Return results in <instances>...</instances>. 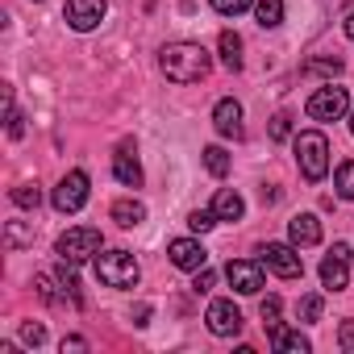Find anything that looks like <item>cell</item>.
<instances>
[{"instance_id": "1", "label": "cell", "mask_w": 354, "mask_h": 354, "mask_svg": "<svg viewBox=\"0 0 354 354\" xmlns=\"http://www.w3.org/2000/svg\"><path fill=\"white\" fill-rule=\"evenodd\" d=\"M158 63H162V75L175 80V84H201L213 67V59L201 42H171Z\"/></svg>"}, {"instance_id": "2", "label": "cell", "mask_w": 354, "mask_h": 354, "mask_svg": "<svg viewBox=\"0 0 354 354\" xmlns=\"http://www.w3.org/2000/svg\"><path fill=\"white\" fill-rule=\"evenodd\" d=\"M296 162H300V175H304L308 184L325 180V171H329V138L321 129L296 133Z\"/></svg>"}, {"instance_id": "3", "label": "cell", "mask_w": 354, "mask_h": 354, "mask_svg": "<svg viewBox=\"0 0 354 354\" xmlns=\"http://www.w3.org/2000/svg\"><path fill=\"white\" fill-rule=\"evenodd\" d=\"M96 275L104 288H133L138 283V263L129 250H104L96 254Z\"/></svg>"}, {"instance_id": "4", "label": "cell", "mask_w": 354, "mask_h": 354, "mask_svg": "<svg viewBox=\"0 0 354 354\" xmlns=\"http://www.w3.org/2000/svg\"><path fill=\"white\" fill-rule=\"evenodd\" d=\"M92 254H100V230H92V225H75V230H67V234L59 238V259H67V263H84V259H92Z\"/></svg>"}, {"instance_id": "5", "label": "cell", "mask_w": 354, "mask_h": 354, "mask_svg": "<svg viewBox=\"0 0 354 354\" xmlns=\"http://www.w3.org/2000/svg\"><path fill=\"white\" fill-rule=\"evenodd\" d=\"M304 109H308L313 121H337V117L350 109V96H346V88H333V84H329V88H317Z\"/></svg>"}, {"instance_id": "6", "label": "cell", "mask_w": 354, "mask_h": 354, "mask_svg": "<svg viewBox=\"0 0 354 354\" xmlns=\"http://www.w3.org/2000/svg\"><path fill=\"white\" fill-rule=\"evenodd\" d=\"M50 201H55L59 213H80L84 201H88V175H84V171H67L63 180H59V188H55Z\"/></svg>"}, {"instance_id": "7", "label": "cell", "mask_w": 354, "mask_h": 354, "mask_svg": "<svg viewBox=\"0 0 354 354\" xmlns=\"http://www.w3.org/2000/svg\"><path fill=\"white\" fill-rule=\"evenodd\" d=\"M104 13H109L104 0H67V9H63L67 26H71V30H80V34L96 30V26L104 21Z\"/></svg>"}, {"instance_id": "8", "label": "cell", "mask_w": 354, "mask_h": 354, "mask_svg": "<svg viewBox=\"0 0 354 354\" xmlns=\"http://www.w3.org/2000/svg\"><path fill=\"white\" fill-rule=\"evenodd\" d=\"M346 279H350V246L337 242V246L321 259V283H325L329 292H337V288H346Z\"/></svg>"}, {"instance_id": "9", "label": "cell", "mask_w": 354, "mask_h": 354, "mask_svg": "<svg viewBox=\"0 0 354 354\" xmlns=\"http://www.w3.org/2000/svg\"><path fill=\"white\" fill-rule=\"evenodd\" d=\"M263 263H267L279 279H300V275H304V259H300L292 246H279V242H271V246L263 250Z\"/></svg>"}, {"instance_id": "10", "label": "cell", "mask_w": 354, "mask_h": 354, "mask_svg": "<svg viewBox=\"0 0 354 354\" xmlns=\"http://www.w3.org/2000/svg\"><path fill=\"white\" fill-rule=\"evenodd\" d=\"M205 321H209V329L217 337H238L242 333V313L234 308V300H213L209 313H205Z\"/></svg>"}, {"instance_id": "11", "label": "cell", "mask_w": 354, "mask_h": 354, "mask_svg": "<svg viewBox=\"0 0 354 354\" xmlns=\"http://www.w3.org/2000/svg\"><path fill=\"white\" fill-rule=\"evenodd\" d=\"M225 275H230V283H234L242 296H254V292L263 288V267H259V263H250V259H230Z\"/></svg>"}, {"instance_id": "12", "label": "cell", "mask_w": 354, "mask_h": 354, "mask_svg": "<svg viewBox=\"0 0 354 354\" xmlns=\"http://www.w3.org/2000/svg\"><path fill=\"white\" fill-rule=\"evenodd\" d=\"M167 254H171V263L180 267V271H201V267L209 263V254H205V246H201L196 238H175Z\"/></svg>"}, {"instance_id": "13", "label": "cell", "mask_w": 354, "mask_h": 354, "mask_svg": "<svg viewBox=\"0 0 354 354\" xmlns=\"http://www.w3.org/2000/svg\"><path fill=\"white\" fill-rule=\"evenodd\" d=\"M213 125H217L221 138H242V104H238V100H217Z\"/></svg>"}, {"instance_id": "14", "label": "cell", "mask_w": 354, "mask_h": 354, "mask_svg": "<svg viewBox=\"0 0 354 354\" xmlns=\"http://www.w3.org/2000/svg\"><path fill=\"white\" fill-rule=\"evenodd\" d=\"M288 234H292L296 246H317V242H321V221H317L313 213H300V217L288 221Z\"/></svg>"}, {"instance_id": "15", "label": "cell", "mask_w": 354, "mask_h": 354, "mask_svg": "<svg viewBox=\"0 0 354 354\" xmlns=\"http://www.w3.org/2000/svg\"><path fill=\"white\" fill-rule=\"evenodd\" d=\"M271 346L279 354H308V337L300 329H288V325H275L271 329Z\"/></svg>"}, {"instance_id": "16", "label": "cell", "mask_w": 354, "mask_h": 354, "mask_svg": "<svg viewBox=\"0 0 354 354\" xmlns=\"http://www.w3.org/2000/svg\"><path fill=\"white\" fill-rule=\"evenodd\" d=\"M213 213H217V221H242L246 201H242L234 188H221V192H217V201H213Z\"/></svg>"}, {"instance_id": "17", "label": "cell", "mask_w": 354, "mask_h": 354, "mask_svg": "<svg viewBox=\"0 0 354 354\" xmlns=\"http://www.w3.org/2000/svg\"><path fill=\"white\" fill-rule=\"evenodd\" d=\"M113 175H117L125 188H138V184H142V167H138V158H133V154H125V150L113 158Z\"/></svg>"}, {"instance_id": "18", "label": "cell", "mask_w": 354, "mask_h": 354, "mask_svg": "<svg viewBox=\"0 0 354 354\" xmlns=\"http://www.w3.org/2000/svg\"><path fill=\"white\" fill-rule=\"evenodd\" d=\"M113 221L125 225V230H133V225L146 221V205H138V201H117V205H113Z\"/></svg>"}, {"instance_id": "19", "label": "cell", "mask_w": 354, "mask_h": 354, "mask_svg": "<svg viewBox=\"0 0 354 354\" xmlns=\"http://www.w3.org/2000/svg\"><path fill=\"white\" fill-rule=\"evenodd\" d=\"M221 63H225L230 71H242V38H238L234 30L221 34Z\"/></svg>"}, {"instance_id": "20", "label": "cell", "mask_w": 354, "mask_h": 354, "mask_svg": "<svg viewBox=\"0 0 354 354\" xmlns=\"http://www.w3.org/2000/svg\"><path fill=\"white\" fill-rule=\"evenodd\" d=\"M254 17H259L263 30L279 26V21H283V0H259V5H254Z\"/></svg>"}, {"instance_id": "21", "label": "cell", "mask_w": 354, "mask_h": 354, "mask_svg": "<svg viewBox=\"0 0 354 354\" xmlns=\"http://www.w3.org/2000/svg\"><path fill=\"white\" fill-rule=\"evenodd\" d=\"M333 188H337V196H342V201H354V158L337 167V175H333Z\"/></svg>"}, {"instance_id": "22", "label": "cell", "mask_w": 354, "mask_h": 354, "mask_svg": "<svg viewBox=\"0 0 354 354\" xmlns=\"http://www.w3.org/2000/svg\"><path fill=\"white\" fill-rule=\"evenodd\" d=\"M13 205H17V209H38V205H42V188H38V184L13 188Z\"/></svg>"}, {"instance_id": "23", "label": "cell", "mask_w": 354, "mask_h": 354, "mask_svg": "<svg viewBox=\"0 0 354 354\" xmlns=\"http://www.w3.org/2000/svg\"><path fill=\"white\" fill-rule=\"evenodd\" d=\"M205 167L221 180V175H230V154H225L221 146H209V150H205Z\"/></svg>"}, {"instance_id": "24", "label": "cell", "mask_w": 354, "mask_h": 354, "mask_svg": "<svg viewBox=\"0 0 354 354\" xmlns=\"http://www.w3.org/2000/svg\"><path fill=\"white\" fill-rule=\"evenodd\" d=\"M34 288H38V296H42L46 304H63V300H67V296H59V292H55V279H50L46 271H42V275H34Z\"/></svg>"}, {"instance_id": "25", "label": "cell", "mask_w": 354, "mask_h": 354, "mask_svg": "<svg viewBox=\"0 0 354 354\" xmlns=\"http://www.w3.org/2000/svg\"><path fill=\"white\" fill-rule=\"evenodd\" d=\"M342 71V59H313L304 63V75H337Z\"/></svg>"}, {"instance_id": "26", "label": "cell", "mask_w": 354, "mask_h": 354, "mask_svg": "<svg viewBox=\"0 0 354 354\" xmlns=\"http://www.w3.org/2000/svg\"><path fill=\"white\" fill-rule=\"evenodd\" d=\"M188 225H192L196 234H209V230L217 225V213H213V209H196V213L188 217Z\"/></svg>"}, {"instance_id": "27", "label": "cell", "mask_w": 354, "mask_h": 354, "mask_svg": "<svg viewBox=\"0 0 354 354\" xmlns=\"http://www.w3.org/2000/svg\"><path fill=\"white\" fill-rule=\"evenodd\" d=\"M279 308H283V300H279V296H267V300H263V308H259V313H263V325H267V329H275V325H279Z\"/></svg>"}, {"instance_id": "28", "label": "cell", "mask_w": 354, "mask_h": 354, "mask_svg": "<svg viewBox=\"0 0 354 354\" xmlns=\"http://www.w3.org/2000/svg\"><path fill=\"white\" fill-rule=\"evenodd\" d=\"M250 5H254V0H213V9L225 13V17H238V13H246Z\"/></svg>"}, {"instance_id": "29", "label": "cell", "mask_w": 354, "mask_h": 354, "mask_svg": "<svg viewBox=\"0 0 354 354\" xmlns=\"http://www.w3.org/2000/svg\"><path fill=\"white\" fill-rule=\"evenodd\" d=\"M283 138H292V117L288 113L271 117V142H283Z\"/></svg>"}, {"instance_id": "30", "label": "cell", "mask_w": 354, "mask_h": 354, "mask_svg": "<svg viewBox=\"0 0 354 354\" xmlns=\"http://www.w3.org/2000/svg\"><path fill=\"white\" fill-rule=\"evenodd\" d=\"M321 308H325L321 296H304L300 300V321H321Z\"/></svg>"}, {"instance_id": "31", "label": "cell", "mask_w": 354, "mask_h": 354, "mask_svg": "<svg viewBox=\"0 0 354 354\" xmlns=\"http://www.w3.org/2000/svg\"><path fill=\"white\" fill-rule=\"evenodd\" d=\"M21 342H26V346H42V342H46V329H42L38 321H26V325H21Z\"/></svg>"}, {"instance_id": "32", "label": "cell", "mask_w": 354, "mask_h": 354, "mask_svg": "<svg viewBox=\"0 0 354 354\" xmlns=\"http://www.w3.org/2000/svg\"><path fill=\"white\" fill-rule=\"evenodd\" d=\"M30 242H34V234L21 221H9V246H30Z\"/></svg>"}, {"instance_id": "33", "label": "cell", "mask_w": 354, "mask_h": 354, "mask_svg": "<svg viewBox=\"0 0 354 354\" xmlns=\"http://www.w3.org/2000/svg\"><path fill=\"white\" fill-rule=\"evenodd\" d=\"M213 283H217V275H213L209 267H201V271H196V279H192V292H209Z\"/></svg>"}, {"instance_id": "34", "label": "cell", "mask_w": 354, "mask_h": 354, "mask_svg": "<svg viewBox=\"0 0 354 354\" xmlns=\"http://www.w3.org/2000/svg\"><path fill=\"white\" fill-rule=\"evenodd\" d=\"M21 133H26V125H21V113L9 104V138H21Z\"/></svg>"}, {"instance_id": "35", "label": "cell", "mask_w": 354, "mask_h": 354, "mask_svg": "<svg viewBox=\"0 0 354 354\" xmlns=\"http://www.w3.org/2000/svg\"><path fill=\"white\" fill-rule=\"evenodd\" d=\"M337 342H342L346 350H354V321H342V333H337Z\"/></svg>"}, {"instance_id": "36", "label": "cell", "mask_w": 354, "mask_h": 354, "mask_svg": "<svg viewBox=\"0 0 354 354\" xmlns=\"http://www.w3.org/2000/svg\"><path fill=\"white\" fill-rule=\"evenodd\" d=\"M84 346H88L84 337H63V354H67V350H84Z\"/></svg>"}, {"instance_id": "37", "label": "cell", "mask_w": 354, "mask_h": 354, "mask_svg": "<svg viewBox=\"0 0 354 354\" xmlns=\"http://www.w3.org/2000/svg\"><path fill=\"white\" fill-rule=\"evenodd\" d=\"M342 30H346V38H350V42H354V13H350V17H346V21H342Z\"/></svg>"}, {"instance_id": "38", "label": "cell", "mask_w": 354, "mask_h": 354, "mask_svg": "<svg viewBox=\"0 0 354 354\" xmlns=\"http://www.w3.org/2000/svg\"><path fill=\"white\" fill-rule=\"evenodd\" d=\"M350 129H354V121H350Z\"/></svg>"}]
</instances>
